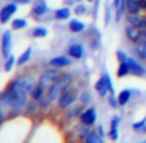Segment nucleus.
Segmentation results:
<instances>
[{"label": "nucleus", "instance_id": "nucleus-1", "mask_svg": "<svg viewBox=\"0 0 146 143\" xmlns=\"http://www.w3.org/2000/svg\"><path fill=\"white\" fill-rule=\"evenodd\" d=\"M30 93L27 88H24L16 79L10 80L7 88L0 93V105L7 108H21L24 110L29 102Z\"/></svg>", "mask_w": 146, "mask_h": 143}, {"label": "nucleus", "instance_id": "nucleus-2", "mask_svg": "<svg viewBox=\"0 0 146 143\" xmlns=\"http://www.w3.org/2000/svg\"><path fill=\"white\" fill-rule=\"evenodd\" d=\"M79 96H80V91L77 88H74V86H69L68 90H64V91L60 94V98L57 99L58 110L64 112L69 107H72V105L76 104V101L79 99Z\"/></svg>", "mask_w": 146, "mask_h": 143}, {"label": "nucleus", "instance_id": "nucleus-3", "mask_svg": "<svg viewBox=\"0 0 146 143\" xmlns=\"http://www.w3.org/2000/svg\"><path fill=\"white\" fill-rule=\"evenodd\" d=\"M49 11H50V8H49V5H47V2H46V0H33L32 10H30V16H32L36 22L52 21V19H54V16L47 17Z\"/></svg>", "mask_w": 146, "mask_h": 143}, {"label": "nucleus", "instance_id": "nucleus-4", "mask_svg": "<svg viewBox=\"0 0 146 143\" xmlns=\"http://www.w3.org/2000/svg\"><path fill=\"white\" fill-rule=\"evenodd\" d=\"M127 65H129V74L133 77H146V66H145V61L137 58L135 55H129L127 58Z\"/></svg>", "mask_w": 146, "mask_h": 143}, {"label": "nucleus", "instance_id": "nucleus-5", "mask_svg": "<svg viewBox=\"0 0 146 143\" xmlns=\"http://www.w3.org/2000/svg\"><path fill=\"white\" fill-rule=\"evenodd\" d=\"M13 51V30H3L2 33V38H0V54L2 58H8Z\"/></svg>", "mask_w": 146, "mask_h": 143}, {"label": "nucleus", "instance_id": "nucleus-6", "mask_svg": "<svg viewBox=\"0 0 146 143\" xmlns=\"http://www.w3.org/2000/svg\"><path fill=\"white\" fill-rule=\"evenodd\" d=\"M19 10V3L17 2H7L3 7L0 8V24H8L13 21V16Z\"/></svg>", "mask_w": 146, "mask_h": 143}, {"label": "nucleus", "instance_id": "nucleus-7", "mask_svg": "<svg viewBox=\"0 0 146 143\" xmlns=\"http://www.w3.org/2000/svg\"><path fill=\"white\" fill-rule=\"evenodd\" d=\"M60 76H61V69L54 68V66H49V68H46V69H42V72L38 76V82H41V83H44V85L49 86Z\"/></svg>", "mask_w": 146, "mask_h": 143}, {"label": "nucleus", "instance_id": "nucleus-8", "mask_svg": "<svg viewBox=\"0 0 146 143\" xmlns=\"http://www.w3.org/2000/svg\"><path fill=\"white\" fill-rule=\"evenodd\" d=\"M79 121L85 126H91L94 127L96 123H98V108L94 105H90V107H85V110L80 113Z\"/></svg>", "mask_w": 146, "mask_h": 143}, {"label": "nucleus", "instance_id": "nucleus-9", "mask_svg": "<svg viewBox=\"0 0 146 143\" xmlns=\"http://www.w3.org/2000/svg\"><path fill=\"white\" fill-rule=\"evenodd\" d=\"M82 35L88 39V46L91 51H99L101 49V33H99V30L96 27H91L88 32L85 30Z\"/></svg>", "mask_w": 146, "mask_h": 143}, {"label": "nucleus", "instance_id": "nucleus-10", "mask_svg": "<svg viewBox=\"0 0 146 143\" xmlns=\"http://www.w3.org/2000/svg\"><path fill=\"white\" fill-rule=\"evenodd\" d=\"M66 54L69 55L72 60H82V58L85 57V46L80 41H72V43L68 44Z\"/></svg>", "mask_w": 146, "mask_h": 143}, {"label": "nucleus", "instance_id": "nucleus-11", "mask_svg": "<svg viewBox=\"0 0 146 143\" xmlns=\"http://www.w3.org/2000/svg\"><path fill=\"white\" fill-rule=\"evenodd\" d=\"M124 38L129 41V44H137V43L141 39V29L127 24V25L124 27Z\"/></svg>", "mask_w": 146, "mask_h": 143}, {"label": "nucleus", "instance_id": "nucleus-12", "mask_svg": "<svg viewBox=\"0 0 146 143\" xmlns=\"http://www.w3.org/2000/svg\"><path fill=\"white\" fill-rule=\"evenodd\" d=\"M49 66H54V68H58V69H64V68H69L72 65V58L69 55H55L52 57L50 60L47 61Z\"/></svg>", "mask_w": 146, "mask_h": 143}, {"label": "nucleus", "instance_id": "nucleus-13", "mask_svg": "<svg viewBox=\"0 0 146 143\" xmlns=\"http://www.w3.org/2000/svg\"><path fill=\"white\" fill-rule=\"evenodd\" d=\"M133 93H135V94H140L138 90H133V88H123L118 93L116 96H118V104H119V107H126V105L132 101Z\"/></svg>", "mask_w": 146, "mask_h": 143}, {"label": "nucleus", "instance_id": "nucleus-14", "mask_svg": "<svg viewBox=\"0 0 146 143\" xmlns=\"http://www.w3.org/2000/svg\"><path fill=\"white\" fill-rule=\"evenodd\" d=\"M86 105L83 102H79V104H74L72 107H69L68 110H64V118L66 121H74V120H79L80 113L85 110Z\"/></svg>", "mask_w": 146, "mask_h": 143}, {"label": "nucleus", "instance_id": "nucleus-15", "mask_svg": "<svg viewBox=\"0 0 146 143\" xmlns=\"http://www.w3.org/2000/svg\"><path fill=\"white\" fill-rule=\"evenodd\" d=\"M68 30H69L72 35H82L86 30V24L82 22L80 19H76V17H71L68 21Z\"/></svg>", "mask_w": 146, "mask_h": 143}, {"label": "nucleus", "instance_id": "nucleus-16", "mask_svg": "<svg viewBox=\"0 0 146 143\" xmlns=\"http://www.w3.org/2000/svg\"><path fill=\"white\" fill-rule=\"evenodd\" d=\"M74 11L71 10V7H61V8H57V10L54 11V21H57V22H64V21H69L71 16H72Z\"/></svg>", "mask_w": 146, "mask_h": 143}, {"label": "nucleus", "instance_id": "nucleus-17", "mask_svg": "<svg viewBox=\"0 0 146 143\" xmlns=\"http://www.w3.org/2000/svg\"><path fill=\"white\" fill-rule=\"evenodd\" d=\"M126 22L130 25H135L138 29H146V16L145 14H129L126 13Z\"/></svg>", "mask_w": 146, "mask_h": 143}, {"label": "nucleus", "instance_id": "nucleus-18", "mask_svg": "<svg viewBox=\"0 0 146 143\" xmlns=\"http://www.w3.org/2000/svg\"><path fill=\"white\" fill-rule=\"evenodd\" d=\"M14 79H16L17 82L24 86V88H27V91H29V93H32L33 88H35V85L38 83L35 80V77H30V76H27V74H19V76H16Z\"/></svg>", "mask_w": 146, "mask_h": 143}, {"label": "nucleus", "instance_id": "nucleus-19", "mask_svg": "<svg viewBox=\"0 0 146 143\" xmlns=\"http://www.w3.org/2000/svg\"><path fill=\"white\" fill-rule=\"evenodd\" d=\"M119 123H121V116L119 115H113L110 120V130H108V138L113 140V142L118 140V137H119V132H118Z\"/></svg>", "mask_w": 146, "mask_h": 143}, {"label": "nucleus", "instance_id": "nucleus-20", "mask_svg": "<svg viewBox=\"0 0 146 143\" xmlns=\"http://www.w3.org/2000/svg\"><path fill=\"white\" fill-rule=\"evenodd\" d=\"M47 94V85H44V83L38 82L35 85V88H33V91L30 93V98L32 99H36V101H41L44 96Z\"/></svg>", "mask_w": 146, "mask_h": 143}, {"label": "nucleus", "instance_id": "nucleus-21", "mask_svg": "<svg viewBox=\"0 0 146 143\" xmlns=\"http://www.w3.org/2000/svg\"><path fill=\"white\" fill-rule=\"evenodd\" d=\"M94 91L98 93L101 98H107L108 94H110V91H108V86H107V83H105V79L104 77H99L98 79V82L94 83Z\"/></svg>", "mask_w": 146, "mask_h": 143}, {"label": "nucleus", "instance_id": "nucleus-22", "mask_svg": "<svg viewBox=\"0 0 146 143\" xmlns=\"http://www.w3.org/2000/svg\"><path fill=\"white\" fill-rule=\"evenodd\" d=\"M129 58V57H127ZM127 58L126 60L118 61V68H116V77L118 79H124V77L130 76L129 74V65H127Z\"/></svg>", "mask_w": 146, "mask_h": 143}, {"label": "nucleus", "instance_id": "nucleus-23", "mask_svg": "<svg viewBox=\"0 0 146 143\" xmlns=\"http://www.w3.org/2000/svg\"><path fill=\"white\" fill-rule=\"evenodd\" d=\"M38 110H39V102L36 101V99H32V98H30L29 102H27V105H25V108H24L25 115H27V116H35Z\"/></svg>", "mask_w": 146, "mask_h": 143}, {"label": "nucleus", "instance_id": "nucleus-24", "mask_svg": "<svg viewBox=\"0 0 146 143\" xmlns=\"http://www.w3.org/2000/svg\"><path fill=\"white\" fill-rule=\"evenodd\" d=\"M29 35L32 36V38H46V36L49 35V29L46 25H36L29 32Z\"/></svg>", "mask_w": 146, "mask_h": 143}, {"label": "nucleus", "instance_id": "nucleus-25", "mask_svg": "<svg viewBox=\"0 0 146 143\" xmlns=\"http://www.w3.org/2000/svg\"><path fill=\"white\" fill-rule=\"evenodd\" d=\"M32 55H33V49H32V46H30V47H27L25 51L17 57V66H25V65L32 60Z\"/></svg>", "mask_w": 146, "mask_h": 143}, {"label": "nucleus", "instance_id": "nucleus-26", "mask_svg": "<svg viewBox=\"0 0 146 143\" xmlns=\"http://www.w3.org/2000/svg\"><path fill=\"white\" fill-rule=\"evenodd\" d=\"M126 11L129 14H140V13H143L141 8H140L138 0H126Z\"/></svg>", "mask_w": 146, "mask_h": 143}, {"label": "nucleus", "instance_id": "nucleus-27", "mask_svg": "<svg viewBox=\"0 0 146 143\" xmlns=\"http://www.w3.org/2000/svg\"><path fill=\"white\" fill-rule=\"evenodd\" d=\"M93 129H94V127H91V126H85V124L80 123L79 126H77V137H79L80 140H83V142H85L86 137H88V134L91 132Z\"/></svg>", "mask_w": 146, "mask_h": 143}, {"label": "nucleus", "instance_id": "nucleus-28", "mask_svg": "<svg viewBox=\"0 0 146 143\" xmlns=\"http://www.w3.org/2000/svg\"><path fill=\"white\" fill-rule=\"evenodd\" d=\"M27 25H29V22H27V19H24V17H14L13 21H11V30H24L27 29Z\"/></svg>", "mask_w": 146, "mask_h": 143}, {"label": "nucleus", "instance_id": "nucleus-29", "mask_svg": "<svg viewBox=\"0 0 146 143\" xmlns=\"http://www.w3.org/2000/svg\"><path fill=\"white\" fill-rule=\"evenodd\" d=\"M85 142L86 143H104V137L98 132V129H93L91 132L88 134V137H86Z\"/></svg>", "mask_w": 146, "mask_h": 143}, {"label": "nucleus", "instance_id": "nucleus-30", "mask_svg": "<svg viewBox=\"0 0 146 143\" xmlns=\"http://www.w3.org/2000/svg\"><path fill=\"white\" fill-rule=\"evenodd\" d=\"M132 52L137 58L146 61V47H143V46H140V44H132Z\"/></svg>", "mask_w": 146, "mask_h": 143}, {"label": "nucleus", "instance_id": "nucleus-31", "mask_svg": "<svg viewBox=\"0 0 146 143\" xmlns=\"http://www.w3.org/2000/svg\"><path fill=\"white\" fill-rule=\"evenodd\" d=\"M74 14L76 16H83V14L88 13V5L83 3V2H77L76 5H74Z\"/></svg>", "mask_w": 146, "mask_h": 143}, {"label": "nucleus", "instance_id": "nucleus-32", "mask_svg": "<svg viewBox=\"0 0 146 143\" xmlns=\"http://www.w3.org/2000/svg\"><path fill=\"white\" fill-rule=\"evenodd\" d=\"M16 63H17V60H16V57H14V55H10L8 58H5V60H3V69H5V72H11Z\"/></svg>", "mask_w": 146, "mask_h": 143}, {"label": "nucleus", "instance_id": "nucleus-33", "mask_svg": "<svg viewBox=\"0 0 146 143\" xmlns=\"http://www.w3.org/2000/svg\"><path fill=\"white\" fill-rule=\"evenodd\" d=\"M101 76L105 79V83H107V86H108V91H110V94H116V93H115V86H113V82H111L110 74H108L107 71H102Z\"/></svg>", "mask_w": 146, "mask_h": 143}, {"label": "nucleus", "instance_id": "nucleus-34", "mask_svg": "<svg viewBox=\"0 0 146 143\" xmlns=\"http://www.w3.org/2000/svg\"><path fill=\"white\" fill-rule=\"evenodd\" d=\"M79 99H80V102H83L85 105H90V104H91V94H90V91H86V90L80 91Z\"/></svg>", "mask_w": 146, "mask_h": 143}, {"label": "nucleus", "instance_id": "nucleus-35", "mask_svg": "<svg viewBox=\"0 0 146 143\" xmlns=\"http://www.w3.org/2000/svg\"><path fill=\"white\" fill-rule=\"evenodd\" d=\"M111 11H113V7H111V3H110L107 8H105V14H104V24L105 25H108L110 21H111Z\"/></svg>", "mask_w": 146, "mask_h": 143}, {"label": "nucleus", "instance_id": "nucleus-36", "mask_svg": "<svg viewBox=\"0 0 146 143\" xmlns=\"http://www.w3.org/2000/svg\"><path fill=\"white\" fill-rule=\"evenodd\" d=\"M145 126H146V118H143V120H140V121H137V123L132 124V129L135 130V132H141V129Z\"/></svg>", "mask_w": 146, "mask_h": 143}, {"label": "nucleus", "instance_id": "nucleus-37", "mask_svg": "<svg viewBox=\"0 0 146 143\" xmlns=\"http://www.w3.org/2000/svg\"><path fill=\"white\" fill-rule=\"evenodd\" d=\"M7 113H5V107H2V105H0V126H2V124L5 123V120H7Z\"/></svg>", "mask_w": 146, "mask_h": 143}, {"label": "nucleus", "instance_id": "nucleus-38", "mask_svg": "<svg viewBox=\"0 0 146 143\" xmlns=\"http://www.w3.org/2000/svg\"><path fill=\"white\" fill-rule=\"evenodd\" d=\"M138 3H140L141 11H143V13H146V0H138Z\"/></svg>", "mask_w": 146, "mask_h": 143}, {"label": "nucleus", "instance_id": "nucleus-39", "mask_svg": "<svg viewBox=\"0 0 146 143\" xmlns=\"http://www.w3.org/2000/svg\"><path fill=\"white\" fill-rule=\"evenodd\" d=\"M77 0H63V5H66V7H71V5H76Z\"/></svg>", "mask_w": 146, "mask_h": 143}, {"label": "nucleus", "instance_id": "nucleus-40", "mask_svg": "<svg viewBox=\"0 0 146 143\" xmlns=\"http://www.w3.org/2000/svg\"><path fill=\"white\" fill-rule=\"evenodd\" d=\"M17 3L19 5H30V3H33V0H17Z\"/></svg>", "mask_w": 146, "mask_h": 143}, {"label": "nucleus", "instance_id": "nucleus-41", "mask_svg": "<svg viewBox=\"0 0 146 143\" xmlns=\"http://www.w3.org/2000/svg\"><path fill=\"white\" fill-rule=\"evenodd\" d=\"M98 132L101 134L102 137H105V130H104V126H102V124H99V126H98Z\"/></svg>", "mask_w": 146, "mask_h": 143}, {"label": "nucleus", "instance_id": "nucleus-42", "mask_svg": "<svg viewBox=\"0 0 146 143\" xmlns=\"http://www.w3.org/2000/svg\"><path fill=\"white\" fill-rule=\"evenodd\" d=\"M86 2H88V3H93V2H96V0H86Z\"/></svg>", "mask_w": 146, "mask_h": 143}, {"label": "nucleus", "instance_id": "nucleus-43", "mask_svg": "<svg viewBox=\"0 0 146 143\" xmlns=\"http://www.w3.org/2000/svg\"><path fill=\"white\" fill-rule=\"evenodd\" d=\"M5 2H17V0H5Z\"/></svg>", "mask_w": 146, "mask_h": 143}, {"label": "nucleus", "instance_id": "nucleus-44", "mask_svg": "<svg viewBox=\"0 0 146 143\" xmlns=\"http://www.w3.org/2000/svg\"><path fill=\"white\" fill-rule=\"evenodd\" d=\"M77 2H82V0H77Z\"/></svg>", "mask_w": 146, "mask_h": 143}]
</instances>
